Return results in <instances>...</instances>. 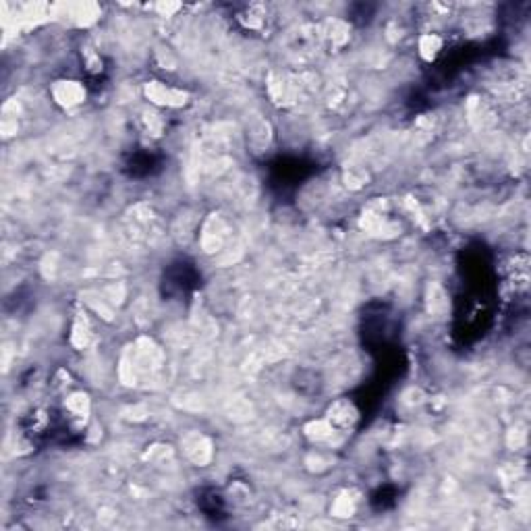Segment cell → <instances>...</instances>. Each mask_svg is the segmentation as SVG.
I'll return each instance as SVG.
<instances>
[{"instance_id": "obj_1", "label": "cell", "mask_w": 531, "mask_h": 531, "mask_svg": "<svg viewBox=\"0 0 531 531\" xmlns=\"http://www.w3.org/2000/svg\"><path fill=\"white\" fill-rule=\"evenodd\" d=\"M146 93L152 102L164 104V106H183L187 100V93L173 88H164L162 84H149L146 88Z\"/></svg>"}, {"instance_id": "obj_2", "label": "cell", "mask_w": 531, "mask_h": 531, "mask_svg": "<svg viewBox=\"0 0 531 531\" xmlns=\"http://www.w3.org/2000/svg\"><path fill=\"white\" fill-rule=\"evenodd\" d=\"M55 96L62 106H73V104H79L84 100L86 91L77 81H60L55 89Z\"/></svg>"}]
</instances>
